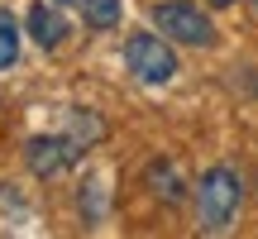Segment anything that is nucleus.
Returning a JSON list of instances; mask_svg holds the SVG:
<instances>
[{
	"mask_svg": "<svg viewBox=\"0 0 258 239\" xmlns=\"http://www.w3.org/2000/svg\"><path fill=\"white\" fill-rule=\"evenodd\" d=\"M244 201V182L230 163L206 167L201 187H196V215H201V234H230L234 215H239Z\"/></svg>",
	"mask_w": 258,
	"mask_h": 239,
	"instance_id": "obj_1",
	"label": "nucleus"
},
{
	"mask_svg": "<svg viewBox=\"0 0 258 239\" xmlns=\"http://www.w3.org/2000/svg\"><path fill=\"white\" fill-rule=\"evenodd\" d=\"M124 63L144 86H167L177 77V53L158 34H129L124 38Z\"/></svg>",
	"mask_w": 258,
	"mask_h": 239,
	"instance_id": "obj_2",
	"label": "nucleus"
},
{
	"mask_svg": "<svg viewBox=\"0 0 258 239\" xmlns=\"http://www.w3.org/2000/svg\"><path fill=\"white\" fill-rule=\"evenodd\" d=\"M153 24H158V34L177 38V43H186V48H211L215 43V24L196 5H186V0H163V5H153Z\"/></svg>",
	"mask_w": 258,
	"mask_h": 239,
	"instance_id": "obj_3",
	"label": "nucleus"
},
{
	"mask_svg": "<svg viewBox=\"0 0 258 239\" xmlns=\"http://www.w3.org/2000/svg\"><path fill=\"white\" fill-rule=\"evenodd\" d=\"M24 163H29V172H34V177H57L72 158H67V144L57 134H34L24 144Z\"/></svg>",
	"mask_w": 258,
	"mask_h": 239,
	"instance_id": "obj_4",
	"label": "nucleus"
},
{
	"mask_svg": "<svg viewBox=\"0 0 258 239\" xmlns=\"http://www.w3.org/2000/svg\"><path fill=\"white\" fill-rule=\"evenodd\" d=\"M144 187L163 206H182L186 201V177L177 172V163H167V158H153V163L144 167Z\"/></svg>",
	"mask_w": 258,
	"mask_h": 239,
	"instance_id": "obj_5",
	"label": "nucleus"
},
{
	"mask_svg": "<svg viewBox=\"0 0 258 239\" xmlns=\"http://www.w3.org/2000/svg\"><path fill=\"white\" fill-rule=\"evenodd\" d=\"M24 29H29V38H34L38 48H57V43H62V34H67L62 15H57L53 5H29V19H24Z\"/></svg>",
	"mask_w": 258,
	"mask_h": 239,
	"instance_id": "obj_6",
	"label": "nucleus"
},
{
	"mask_svg": "<svg viewBox=\"0 0 258 239\" xmlns=\"http://www.w3.org/2000/svg\"><path fill=\"white\" fill-rule=\"evenodd\" d=\"M96 139H101V119H96L91 110H86V105H77L72 110V119H67V134H62V144H67V158H82L86 148L96 144Z\"/></svg>",
	"mask_w": 258,
	"mask_h": 239,
	"instance_id": "obj_7",
	"label": "nucleus"
},
{
	"mask_svg": "<svg viewBox=\"0 0 258 239\" xmlns=\"http://www.w3.org/2000/svg\"><path fill=\"white\" fill-rule=\"evenodd\" d=\"M77 10H82V19L91 29H115V24H120V15H124L120 0H77Z\"/></svg>",
	"mask_w": 258,
	"mask_h": 239,
	"instance_id": "obj_8",
	"label": "nucleus"
},
{
	"mask_svg": "<svg viewBox=\"0 0 258 239\" xmlns=\"http://www.w3.org/2000/svg\"><path fill=\"white\" fill-rule=\"evenodd\" d=\"M105 196H110L105 177H86V187H82V215H86V225H101L105 220Z\"/></svg>",
	"mask_w": 258,
	"mask_h": 239,
	"instance_id": "obj_9",
	"label": "nucleus"
},
{
	"mask_svg": "<svg viewBox=\"0 0 258 239\" xmlns=\"http://www.w3.org/2000/svg\"><path fill=\"white\" fill-rule=\"evenodd\" d=\"M15 57H19V24L10 10H0V72L15 67Z\"/></svg>",
	"mask_w": 258,
	"mask_h": 239,
	"instance_id": "obj_10",
	"label": "nucleus"
},
{
	"mask_svg": "<svg viewBox=\"0 0 258 239\" xmlns=\"http://www.w3.org/2000/svg\"><path fill=\"white\" fill-rule=\"evenodd\" d=\"M211 5H215V10H225V5H234V0H211Z\"/></svg>",
	"mask_w": 258,
	"mask_h": 239,
	"instance_id": "obj_11",
	"label": "nucleus"
},
{
	"mask_svg": "<svg viewBox=\"0 0 258 239\" xmlns=\"http://www.w3.org/2000/svg\"><path fill=\"white\" fill-rule=\"evenodd\" d=\"M53 5H72V0H53Z\"/></svg>",
	"mask_w": 258,
	"mask_h": 239,
	"instance_id": "obj_12",
	"label": "nucleus"
},
{
	"mask_svg": "<svg viewBox=\"0 0 258 239\" xmlns=\"http://www.w3.org/2000/svg\"><path fill=\"white\" fill-rule=\"evenodd\" d=\"M249 5H253V15H258V0H249Z\"/></svg>",
	"mask_w": 258,
	"mask_h": 239,
	"instance_id": "obj_13",
	"label": "nucleus"
}]
</instances>
